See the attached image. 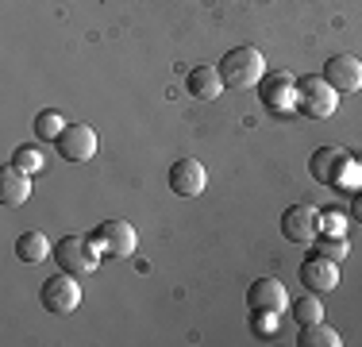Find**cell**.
<instances>
[{
  "label": "cell",
  "mask_w": 362,
  "mask_h": 347,
  "mask_svg": "<svg viewBox=\"0 0 362 347\" xmlns=\"http://www.w3.org/2000/svg\"><path fill=\"white\" fill-rule=\"evenodd\" d=\"M324 81L335 93H362V62L355 55H332L324 62Z\"/></svg>",
  "instance_id": "obj_7"
},
{
  "label": "cell",
  "mask_w": 362,
  "mask_h": 347,
  "mask_svg": "<svg viewBox=\"0 0 362 347\" xmlns=\"http://www.w3.org/2000/svg\"><path fill=\"white\" fill-rule=\"evenodd\" d=\"M293 317H297V324H313V320H324V305L308 293V297H300L293 305Z\"/></svg>",
  "instance_id": "obj_19"
},
{
  "label": "cell",
  "mask_w": 362,
  "mask_h": 347,
  "mask_svg": "<svg viewBox=\"0 0 362 347\" xmlns=\"http://www.w3.org/2000/svg\"><path fill=\"white\" fill-rule=\"evenodd\" d=\"M54 147L66 162H89L93 154H97V132H93L89 124H70L54 139Z\"/></svg>",
  "instance_id": "obj_8"
},
{
  "label": "cell",
  "mask_w": 362,
  "mask_h": 347,
  "mask_svg": "<svg viewBox=\"0 0 362 347\" xmlns=\"http://www.w3.org/2000/svg\"><path fill=\"white\" fill-rule=\"evenodd\" d=\"M351 216L362 224V193H355V205H351Z\"/></svg>",
  "instance_id": "obj_24"
},
{
  "label": "cell",
  "mask_w": 362,
  "mask_h": 347,
  "mask_svg": "<svg viewBox=\"0 0 362 347\" xmlns=\"http://www.w3.org/2000/svg\"><path fill=\"white\" fill-rule=\"evenodd\" d=\"M293 85H297V81H289V74H274L270 81L262 85V101H266V104H274V108H281V112H286V104H281V101H286V93L293 89Z\"/></svg>",
  "instance_id": "obj_18"
},
{
  "label": "cell",
  "mask_w": 362,
  "mask_h": 347,
  "mask_svg": "<svg viewBox=\"0 0 362 347\" xmlns=\"http://www.w3.org/2000/svg\"><path fill=\"white\" fill-rule=\"evenodd\" d=\"M313 255H324V258H332V263H339V258H347V239L343 236H324L313 247Z\"/></svg>",
  "instance_id": "obj_20"
},
{
  "label": "cell",
  "mask_w": 362,
  "mask_h": 347,
  "mask_svg": "<svg viewBox=\"0 0 362 347\" xmlns=\"http://www.w3.org/2000/svg\"><path fill=\"white\" fill-rule=\"evenodd\" d=\"M320 228H327V236H343V212L324 208V212H320Z\"/></svg>",
  "instance_id": "obj_23"
},
{
  "label": "cell",
  "mask_w": 362,
  "mask_h": 347,
  "mask_svg": "<svg viewBox=\"0 0 362 347\" xmlns=\"http://www.w3.org/2000/svg\"><path fill=\"white\" fill-rule=\"evenodd\" d=\"M185 89H189V97H197V101H216L223 93V77H220L216 66H193L185 77Z\"/></svg>",
  "instance_id": "obj_13"
},
{
  "label": "cell",
  "mask_w": 362,
  "mask_h": 347,
  "mask_svg": "<svg viewBox=\"0 0 362 347\" xmlns=\"http://www.w3.org/2000/svg\"><path fill=\"white\" fill-rule=\"evenodd\" d=\"M247 309L251 312H281L289 309V293L278 278H255L247 290Z\"/></svg>",
  "instance_id": "obj_9"
},
{
  "label": "cell",
  "mask_w": 362,
  "mask_h": 347,
  "mask_svg": "<svg viewBox=\"0 0 362 347\" xmlns=\"http://www.w3.org/2000/svg\"><path fill=\"white\" fill-rule=\"evenodd\" d=\"M204 186H209V170H204V162L177 159L174 166H170V189H174L177 197H197Z\"/></svg>",
  "instance_id": "obj_11"
},
{
  "label": "cell",
  "mask_w": 362,
  "mask_h": 347,
  "mask_svg": "<svg viewBox=\"0 0 362 347\" xmlns=\"http://www.w3.org/2000/svg\"><path fill=\"white\" fill-rule=\"evenodd\" d=\"M251 328L255 336H274L278 332V312H251Z\"/></svg>",
  "instance_id": "obj_22"
},
{
  "label": "cell",
  "mask_w": 362,
  "mask_h": 347,
  "mask_svg": "<svg viewBox=\"0 0 362 347\" xmlns=\"http://www.w3.org/2000/svg\"><path fill=\"white\" fill-rule=\"evenodd\" d=\"M66 127H70V124L62 120V112H58V108H42L39 116H35V135L47 139V143H54V139L62 135Z\"/></svg>",
  "instance_id": "obj_17"
},
{
  "label": "cell",
  "mask_w": 362,
  "mask_h": 347,
  "mask_svg": "<svg viewBox=\"0 0 362 347\" xmlns=\"http://www.w3.org/2000/svg\"><path fill=\"white\" fill-rule=\"evenodd\" d=\"M293 108L308 120H327L339 108V93L324 81V74H305L293 85Z\"/></svg>",
  "instance_id": "obj_2"
},
{
  "label": "cell",
  "mask_w": 362,
  "mask_h": 347,
  "mask_svg": "<svg viewBox=\"0 0 362 347\" xmlns=\"http://www.w3.org/2000/svg\"><path fill=\"white\" fill-rule=\"evenodd\" d=\"M308 170H313V178L320 181V186H339L343 189L347 151H339V147H320V151H313V159H308Z\"/></svg>",
  "instance_id": "obj_10"
},
{
  "label": "cell",
  "mask_w": 362,
  "mask_h": 347,
  "mask_svg": "<svg viewBox=\"0 0 362 347\" xmlns=\"http://www.w3.org/2000/svg\"><path fill=\"white\" fill-rule=\"evenodd\" d=\"M54 263H58V271H66L74 278H85V274H93L100 266V251L85 236H62L54 243Z\"/></svg>",
  "instance_id": "obj_3"
},
{
  "label": "cell",
  "mask_w": 362,
  "mask_h": 347,
  "mask_svg": "<svg viewBox=\"0 0 362 347\" xmlns=\"http://www.w3.org/2000/svg\"><path fill=\"white\" fill-rule=\"evenodd\" d=\"M300 347H339V332H335L332 324H324V320H313V324H300Z\"/></svg>",
  "instance_id": "obj_16"
},
{
  "label": "cell",
  "mask_w": 362,
  "mask_h": 347,
  "mask_svg": "<svg viewBox=\"0 0 362 347\" xmlns=\"http://www.w3.org/2000/svg\"><path fill=\"white\" fill-rule=\"evenodd\" d=\"M300 285H308L313 293L335 290V285H339V266L324 255H308L305 263H300Z\"/></svg>",
  "instance_id": "obj_12"
},
{
  "label": "cell",
  "mask_w": 362,
  "mask_h": 347,
  "mask_svg": "<svg viewBox=\"0 0 362 347\" xmlns=\"http://www.w3.org/2000/svg\"><path fill=\"white\" fill-rule=\"evenodd\" d=\"M220 77H223V89H255L266 74V58L258 47H231L228 55L220 58Z\"/></svg>",
  "instance_id": "obj_1"
},
{
  "label": "cell",
  "mask_w": 362,
  "mask_h": 347,
  "mask_svg": "<svg viewBox=\"0 0 362 347\" xmlns=\"http://www.w3.org/2000/svg\"><path fill=\"white\" fill-rule=\"evenodd\" d=\"M39 301L47 312H58V317H66V312H74L81 305V282H77L74 274H50L47 282H42L39 290Z\"/></svg>",
  "instance_id": "obj_4"
},
{
  "label": "cell",
  "mask_w": 362,
  "mask_h": 347,
  "mask_svg": "<svg viewBox=\"0 0 362 347\" xmlns=\"http://www.w3.org/2000/svg\"><path fill=\"white\" fill-rule=\"evenodd\" d=\"M316 228H320V208H313V205H289L286 212H281V236L289 243L313 247Z\"/></svg>",
  "instance_id": "obj_6"
},
{
  "label": "cell",
  "mask_w": 362,
  "mask_h": 347,
  "mask_svg": "<svg viewBox=\"0 0 362 347\" xmlns=\"http://www.w3.org/2000/svg\"><path fill=\"white\" fill-rule=\"evenodd\" d=\"M16 255H20V263H42V258L54 255V243L42 236V232H23L16 239Z\"/></svg>",
  "instance_id": "obj_15"
},
{
  "label": "cell",
  "mask_w": 362,
  "mask_h": 347,
  "mask_svg": "<svg viewBox=\"0 0 362 347\" xmlns=\"http://www.w3.org/2000/svg\"><path fill=\"white\" fill-rule=\"evenodd\" d=\"M93 247L100 251V255H116V258H124V255H132L135 251V228L127 220H105V224H97V228H93Z\"/></svg>",
  "instance_id": "obj_5"
},
{
  "label": "cell",
  "mask_w": 362,
  "mask_h": 347,
  "mask_svg": "<svg viewBox=\"0 0 362 347\" xmlns=\"http://www.w3.org/2000/svg\"><path fill=\"white\" fill-rule=\"evenodd\" d=\"M31 197V174L16 170V166H4L0 170V205H23Z\"/></svg>",
  "instance_id": "obj_14"
},
{
  "label": "cell",
  "mask_w": 362,
  "mask_h": 347,
  "mask_svg": "<svg viewBox=\"0 0 362 347\" xmlns=\"http://www.w3.org/2000/svg\"><path fill=\"white\" fill-rule=\"evenodd\" d=\"M12 166H16V170H23V174H35V170H42V154L35 151V147H16Z\"/></svg>",
  "instance_id": "obj_21"
}]
</instances>
